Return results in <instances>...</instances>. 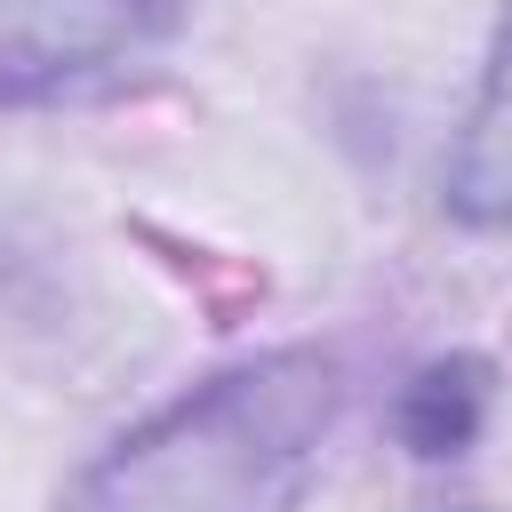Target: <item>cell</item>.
I'll list each match as a JSON object with an SVG mask.
<instances>
[{"instance_id":"6da1fadb","label":"cell","mask_w":512,"mask_h":512,"mask_svg":"<svg viewBox=\"0 0 512 512\" xmlns=\"http://www.w3.org/2000/svg\"><path fill=\"white\" fill-rule=\"evenodd\" d=\"M344 408V360L320 344L264 352L192 384L176 408L96 456L56 512H288Z\"/></svg>"},{"instance_id":"7a4b0ae2","label":"cell","mask_w":512,"mask_h":512,"mask_svg":"<svg viewBox=\"0 0 512 512\" xmlns=\"http://www.w3.org/2000/svg\"><path fill=\"white\" fill-rule=\"evenodd\" d=\"M160 0H0V96L56 88L120 56Z\"/></svg>"},{"instance_id":"3957f363","label":"cell","mask_w":512,"mask_h":512,"mask_svg":"<svg viewBox=\"0 0 512 512\" xmlns=\"http://www.w3.org/2000/svg\"><path fill=\"white\" fill-rule=\"evenodd\" d=\"M448 208L464 224H512V0L480 72V96L464 112L456 160H448Z\"/></svg>"},{"instance_id":"277c9868","label":"cell","mask_w":512,"mask_h":512,"mask_svg":"<svg viewBox=\"0 0 512 512\" xmlns=\"http://www.w3.org/2000/svg\"><path fill=\"white\" fill-rule=\"evenodd\" d=\"M480 408H488V368L480 360H432L400 392V440L416 456H456L480 432Z\"/></svg>"}]
</instances>
